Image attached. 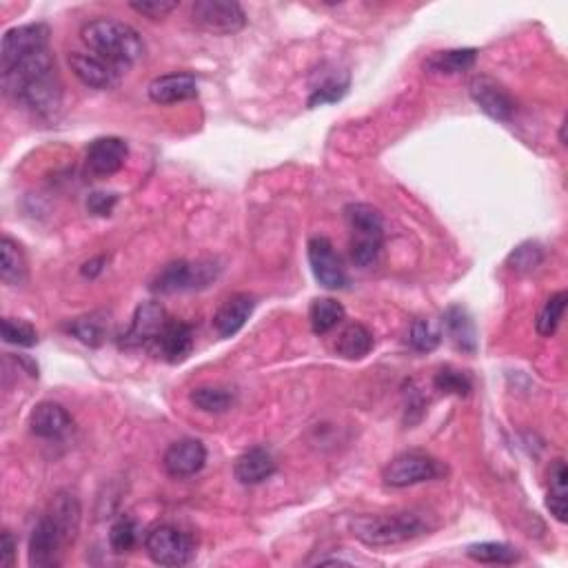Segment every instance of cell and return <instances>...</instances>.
<instances>
[{
  "label": "cell",
  "mask_w": 568,
  "mask_h": 568,
  "mask_svg": "<svg viewBox=\"0 0 568 568\" xmlns=\"http://www.w3.org/2000/svg\"><path fill=\"white\" fill-rule=\"evenodd\" d=\"M0 78L5 94L38 116H54L63 103V83L49 47L0 65Z\"/></svg>",
  "instance_id": "6da1fadb"
},
{
  "label": "cell",
  "mask_w": 568,
  "mask_h": 568,
  "mask_svg": "<svg viewBox=\"0 0 568 568\" xmlns=\"http://www.w3.org/2000/svg\"><path fill=\"white\" fill-rule=\"evenodd\" d=\"M80 38L89 52L107 60L120 74L145 56V43L134 27L116 18H94L80 29Z\"/></svg>",
  "instance_id": "7a4b0ae2"
},
{
  "label": "cell",
  "mask_w": 568,
  "mask_h": 568,
  "mask_svg": "<svg viewBox=\"0 0 568 568\" xmlns=\"http://www.w3.org/2000/svg\"><path fill=\"white\" fill-rule=\"evenodd\" d=\"M349 529L355 540L373 546V549H382V546L411 542L415 537L429 533L433 524L429 522V515L420 511H395L380 515H358L349 522Z\"/></svg>",
  "instance_id": "3957f363"
},
{
  "label": "cell",
  "mask_w": 568,
  "mask_h": 568,
  "mask_svg": "<svg viewBox=\"0 0 568 568\" xmlns=\"http://www.w3.org/2000/svg\"><path fill=\"white\" fill-rule=\"evenodd\" d=\"M344 218L351 229V260L360 269L373 267L384 247L382 213L364 202H355L344 209Z\"/></svg>",
  "instance_id": "277c9868"
},
{
  "label": "cell",
  "mask_w": 568,
  "mask_h": 568,
  "mask_svg": "<svg viewBox=\"0 0 568 568\" xmlns=\"http://www.w3.org/2000/svg\"><path fill=\"white\" fill-rule=\"evenodd\" d=\"M446 469L440 460L431 458V455L420 451L400 453L398 458H393L382 471V480L391 489H409L415 484L433 482L442 478Z\"/></svg>",
  "instance_id": "5b68a950"
},
{
  "label": "cell",
  "mask_w": 568,
  "mask_h": 568,
  "mask_svg": "<svg viewBox=\"0 0 568 568\" xmlns=\"http://www.w3.org/2000/svg\"><path fill=\"white\" fill-rule=\"evenodd\" d=\"M145 549L151 562L158 566H185L196 555V544L191 535L169 524H160L147 533Z\"/></svg>",
  "instance_id": "8992f818"
},
{
  "label": "cell",
  "mask_w": 568,
  "mask_h": 568,
  "mask_svg": "<svg viewBox=\"0 0 568 568\" xmlns=\"http://www.w3.org/2000/svg\"><path fill=\"white\" fill-rule=\"evenodd\" d=\"M216 265L213 262H196L191 265L187 260H176L158 271V276L151 280V291L160 296H174L180 291H191L198 287H207V282L216 278Z\"/></svg>",
  "instance_id": "52a82bcc"
},
{
  "label": "cell",
  "mask_w": 568,
  "mask_h": 568,
  "mask_svg": "<svg viewBox=\"0 0 568 568\" xmlns=\"http://www.w3.org/2000/svg\"><path fill=\"white\" fill-rule=\"evenodd\" d=\"M191 20L202 32L227 36L240 32L247 25V14L233 0H198L191 7Z\"/></svg>",
  "instance_id": "ba28073f"
},
{
  "label": "cell",
  "mask_w": 568,
  "mask_h": 568,
  "mask_svg": "<svg viewBox=\"0 0 568 568\" xmlns=\"http://www.w3.org/2000/svg\"><path fill=\"white\" fill-rule=\"evenodd\" d=\"M67 544H71V540L67 537V533L60 529V524L54 520L52 515H45L40 520L32 537H29V566L32 568H52L60 562V553Z\"/></svg>",
  "instance_id": "9c48e42d"
},
{
  "label": "cell",
  "mask_w": 568,
  "mask_h": 568,
  "mask_svg": "<svg viewBox=\"0 0 568 568\" xmlns=\"http://www.w3.org/2000/svg\"><path fill=\"white\" fill-rule=\"evenodd\" d=\"M307 256H309L313 278L318 280L320 287L329 289V291H338V289L347 287L349 284L347 271H344L342 262L336 256V249H333L329 238H324V236L311 238L307 245Z\"/></svg>",
  "instance_id": "30bf717a"
},
{
  "label": "cell",
  "mask_w": 568,
  "mask_h": 568,
  "mask_svg": "<svg viewBox=\"0 0 568 568\" xmlns=\"http://www.w3.org/2000/svg\"><path fill=\"white\" fill-rule=\"evenodd\" d=\"M473 103L478 105L486 116L500 123H509L515 116V100L497 80L489 76H475L469 85Z\"/></svg>",
  "instance_id": "8fae6325"
},
{
  "label": "cell",
  "mask_w": 568,
  "mask_h": 568,
  "mask_svg": "<svg viewBox=\"0 0 568 568\" xmlns=\"http://www.w3.org/2000/svg\"><path fill=\"white\" fill-rule=\"evenodd\" d=\"M49 47V27L43 23L20 25L9 29L0 45V65L14 63V60L29 56L40 49Z\"/></svg>",
  "instance_id": "7c38bea8"
},
{
  "label": "cell",
  "mask_w": 568,
  "mask_h": 568,
  "mask_svg": "<svg viewBox=\"0 0 568 568\" xmlns=\"http://www.w3.org/2000/svg\"><path fill=\"white\" fill-rule=\"evenodd\" d=\"M167 322H169L167 311L160 302L156 300L142 302L134 313L131 327L123 336V344L125 347H147V344H154Z\"/></svg>",
  "instance_id": "4fadbf2b"
},
{
  "label": "cell",
  "mask_w": 568,
  "mask_h": 568,
  "mask_svg": "<svg viewBox=\"0 0 568 568\" xmlns=\"http://www.w3.org/2000/svg\"><path fill=\"white\" fill-rule=\"evenodd\" d=\"M207 464V449L205 444L194 438L178 440L165 451L162 466L171 478H194L196 473L205 469Z\"/></svg>",
  "instance_id": "5bb4252c"
},
{
  "label": "cell",
  "mask_w": 568,
  "mask_h": 568,
  "mask_svg": "<svg viewBox=\"0 0 568 568\" xmlns=\"http://www.w3.org/2000/svg\"><path fill=\"white\" fill-rule=\"evenodd\" d=\"M129 156V147L123 138L107 136L98 138L87 149V169L96 176L118 174L125 167Z\"/></svg>",
  "instance_id": "9a60e30c"
},
{
  "label": "cell",
  "mask_w": 568,
  "mask_h": 568,
  "mask_svg": "<svg viewBox=\"0 0 568 568\" xmlns=\"http://www.w3.org/2000/svg\"><path fill=\"white\" fill-rule=\"evenodd\" d=\"M147 94L156 105L185 103V100L198 96V78L194 74H189V71H176V74L158 76L149 83Z\"/></svg>",
  "instance_id": "2e32d148"
},
{
  "label": "cell",
  "mask_w": 568,
  "mask_h": 568,
  "mask_svg": "<svg viewBox=\"0 0 568 568\" xmlns=\"http://www.w3.org/2000/svg\"><path fill=\"white\" fill-rule=\"evenodd\" d=\"M69 67L80 83L91 89H114L120 83V71L94 54H69Z\"/></svg>",
  "instance_id": "e0dca14e"
},
{
  "label": "cell",
  "mask_w": 568,
  "mask_h": 568,
  "mask_svg": "<svg viewBox=\"0 0 568 568\" xmlns=\"http://www.w3.org/2000/svg\"><path fill=\"white\" fill-rule=\"evenodd\" d=\"M160 358L169 364L185 362L194 351V329L185 322L169 320L154 342Z\"/></svg>",
  "instance_id": "ac0fdd59"
},
{
  "label": "cell",
  "mask_w": 568,
  "mask_h": 568,
  "mask_svg": "<svg viewBox=\"0 0 568 568\" xmlns=\"http://www.w3.org/2000/svg\"><path fill=\"white\" fill-rule=\"evenodd\" d=\"M253 309H256V298H253L251 293H236V296L222 302V307L216 311V316H213V329H216L220 338H233L245 327Z\"/></svg>",
  "instance_id": "d6986e66"
},
{
  "label": "cell",
  "mask_w": 568,
  "mask_h": 568,
  "mask_svg": "<svg viewBox=\"0 0 568 568\" xmlns=\"http://www.w3.org/2000/svg\"><path fill=\"white\" fill-rule=\"evenodd\" d=\"M316 78H318L316 83H311V96H309L311 109L338 103V100L347 96L351 85L347 71H340L338 67H322L316 71Z\"/></svg>",
  "instance_id": "ffe728a7"
},
{
  "label": "cell",
  "mask_w": 568,
  "mask_h": 568,
  "mask_svg": "<svg viewBox=\"0 0 568 568\" xmlns=\"http://www.w3.org/2000/svg\"><path fill=\"white\" fill-rule=\"evenodd\" d=\"M273 473H276V460H273V455L267 449H262V446H253V449L242 453L236 464H233V475L245 486L267 482Z\"/></svg>",
  "instance_id": "44dd1931"
},
{
  "label": "cell",
  "mask_w": 568,
  "mask_h": 568,
  "mask_svg": "<svg viewBox=\"0 0 568 568\" xmlns=\"http://www.w3.org/2000/svg\"><path fill=\"white\" fill-rule=\"evenodd\" d=\"M29 426H32V433L38 435V438L56 440L63 438V435L71 429V415L67 413L63 404L40 402L32 411Z\"/></svg>",
  "instance_id": "7402d4cb"
},
{
  "label": "cell",
  "mask_w": 568,
  "mask_h": 568,
  "mask_svg": "<svg viewBox=\"0 0 568 568\" xmlns=\"http://www.w3.org/2000/svg\"><path fill=\"white\" fill-rule=\"evenodd\" d=\"M442 327L446 336L455 344V349L464 353L478 351V331H475V322L469 316V311L462 307H449L444 311Z\"/></svg>",
  "instance_id": "603a6c76"
},
{
  "label": "cell",
  "mask_w": 568,
  "mask_h": 568,
  "mask_svg": "<svg viewBox=\"0 0 568 568\" xmlns=\"http://www.w3.org/2000/svg\"><path fill=\"white\" fill-rule=\"evenodd\" d=\"M475 60H478V49H449V52H435L426 58L424 69L429 74L455 76L469 71L475 65Z\"/></svg>",
  "instance_id": "cb8c5ba5"
},
{
  "label": "cell",
  "mask_w": 568,
  "mask_h": 568,
  "mask_svg": "<svg viewBox=\"0 0 568 568\" xmlns=\"http://www.w3.org/2000/svg\"><path fill=\"white\" fill-rule=\"evenodd\" d=\"M546 509L551 511V515L560 524L568 520V471H566L564 460H555L551 466Z\"/></svg>",
  "instance_id": "d4e9b609"
},
{
  "label": "cell",
  "mask_w": 568,
  "mask_h": 568,
  "mask_svg": "<svg viewBox=\"0 0 568 568\" xmlns=\"http://www.w3.org/2000/svg\"><path fill=\"white\" fill-rule=\"evenodd\" d=\"M373 344H375L373 333L364 327V324L355 322V324H349V327L338 336L336 351L344 360H362L371 353Z\"/></svg>",
  "instance_id": "484cf974"
},
{
  "label": "cell",
  "mask_w": 568,
  "mask_h": 568,
  "mask_svg": "<svg viewBox=\"0 0 568 568\" xmlns=\"http://www.w3.org/2000/svg\"><path fill=\"white\" fill-rule=\"evenodd\" d=\"M0 278L5 284H12V287H18V284L27 280V260L23 251L7 236L0 242Z\"/></svg>",
  "instance_id": "4316f807"
},
{
  "label": "cell",
  "mask_w": 568,
  "mask_h": 568,
  "mask_svg": "<svg viewBox=\"0 0 568 568\" xmlns=\"http://www.w3.org/2000/svg\"><path fill=\"white\" fill-rule=\"evenodd\" d=\"M347 316L342 304L333 298H318L311 302L309 309V322L316 336H324L338 327V324Z\"/></svg>",
  "instance_id": "83f0119b"
},
{
  "label": "cell",
  "mask_w": 568,
  "mask_h": 568,
  "mask_svg": "<svg viewBox=\"0 0 568 568\" xmlns=\"http://www.w3.org/2000/svg\"><path fill=\"white\" fill-rule=\"evenodd\" d=\"M80 502L76 495L71 493H58L52 502V509H49V515L60 524V529L67 533V537L71 542L76 540L78 529H80Z\"/></svg>",
  "instance_id": "f1b7e54d"
},
{
  "label": "cell",
  "mask_w": 568,
  "mask_h": 568,
  "mask_svg": "<svg viewBox=\"0 0 568 568\" xmlns=\"http://www.w3.org/2000/svg\"><path fill=\"white\" fill-rule=\"evenodd\" d=\"M466 555L480 564H515L520 560V551L504 542H480L471 544Z\"/></svg>",
  "instance_id": "f546056e"
},
{
  "label": "cell",
  "mask_w": 568,
  "mask_h": 568,
  "mask_svg": "<svg viewBox=\"0 0 568 568\" xmlns=\"http://www.w3.org/2000/svg\"><path fill=\"white\" fill-rule=\"evenodd\" d=\"M566 302H568L566 291H557L544 302V307L540 309V313H537V320H535V329L540 336L551 338L557 331V327H560V322L564 318Z\"/></svg>",
  "instance_id": "4dcf8cb0"
},
{
  "label": "cell",
  "mask_w": 568,
  "mask_h": 568,
  "mask_svg": "<svg viewBox=\"0 0 568 568\" xmlns=\"http://www.w3.org/2000/svg\"><path fill=\"white\" fill-rule=\"evenodd\" d=\"M189 400L196 409L205 411V413H227L233 404V395L227 389L205 384V387H198L191 391Z\"/></svg>",
  "instance_id": "1f68e13d"
},
{
  "label": "cell",
  "mask_w": 568,
  "mask_h": 568,
  "mask_svg": "<svg viewBox=\"0 0 568 568\" xmlns=\"http://www.w3.org/2000/svg\"><path fill=\"white\" fill-rule=\"evenodd\" d=\"M409 342L415 351L431 353L440 347L442 333L431 320H415L409 333Z\"/></svg>",
  "instance_id": "d6a6232c"
},
{
  "label": "cell",
  "mask_w": 568,
  "mask_h": 568,
  "mask_svg": "<svg viewBox=\"0 0 568 568\" xmlns=\"http://www.w3.org/2000/svg\"><path fill=\"white\" fill-rule=\"evenodd\" d=\"M138 542V529L131 517H120L109 531V546L114 553H129Z\"/></svg>",
  "instance_id": "836d02e7"
},
{
  "label": "cell",
  "mask_w": 568,
  "mask_h": 568,
  "mask_svg": "<svg viewBox=\"0 0 568 568\" xmlns=\"http://www.w3.org/2000/svg\"><path fill=\"white\" fill-rule=\"evenodd\" d=\"M3 340L7 344H16V347H36L38 344V331L25 320L3 318Z\"/></svg>",
  "instance_id": "e575fe53"
},
{
  "label": "cell",
  "mask_w": 568,
  "mask_h": 568,
  "mask_svg": "<svg viewBox=\"0 0 568 568\" xmlns=\"http://www.w3.org/2000/svg\"><path fill=\"white\" fill-rule=\"evenodd\" d=\"M433 384H435V389L442 393H449V395H469L473 389L469 375L453 367H444L435 373Z\"/></svg>",
  "instance_id": "d590c367"
},
{
  "label": "cell",
  "mask_w": 568,
  "mask_h": 568,
  "mask_svg": "<svg viewBox=\"0 0 568 568\" xmlns=\"http://www.w3.org/2000/svg\"><path fill=\"white\" fill-rule=\"evenodd\" d=\"M69 331L74 333V336L89 344V347H98L100 342L105 340V329H103V322L96 320L94 316L91 318H78L69 324Z\"/></svg>",
  "instance_id": "8d00e7d4"
},
{
  "label": "cell",
  "mask_w": 568,
  "mask_h": 568,
  "mask_svg": "<svg viewBox=\"0 0 568 568\" xmlns=\"http://www.w3.org/2000/svg\"><path fill=\"white\" fill-rule=\"evenodd\" d=\"M544 258L542 247L537 242H524L509 256V265L515 271H533Z\"/></svg>",
  "instance_id": "74e56055"
},
{
  "label": "cell",
  "mask_w": 568,
  "mask_h": 568,
  "mask_svg": "<svg viewBox=\"0 0 568 568\" xmlns=\"http://www.w3.org/2000/svg\"><path fill=\"white\" fill-rule=\"evenodd\" d=\"M129 7L140 16L160 20L167 18L174 9H178V3L176 0H140V3H129Z\"/></svg>",
  "instance_id": "f35d334b"
},
{
  "label": "cell",
  "mask_w": 568,
  "mask_h": 568,
  "mask_svg": "<svg viewBox=\"0 0 568 568\" xmlns=\"http://www.w3.org/2000/svg\"><path fill=\"white\" fill-rule=\"evenodd\" d=\"M116 202L118 198L114 194H91L87 207L91 213H96V216H109Z\"/></svg>",
  "instance_id": "ab89813d"
},
{
  "label": "cell",
  "mask_w": 568,
  "mask_h": 568,
  "mask_svg": "<svg viewBox=\"0 0 568 568\" xmlns=\"http://www.w3.org/2000/svg\"><path fill=\"white\" fill-rule=\"evenodd\" d=\"M14 557H16L14 535L9 531H3V546H0V566H3V568L14 566Z\"/></svg>",
  "instance_id": "60d3db41"
},
{
  "label": "cell",
  "mask_w": 568,
  "mask_h": 568,
  "mask_svg": "<svg viewBox=\"0 0 568 568\" xmlns=\"http://www.w3.org/2000/svg\"><path fill=\"white\" fill-rule=\"evenodd\" d=\"M100 265H105V258H96V260L85 262V265H83V276H87V278L98 276V273L103 271V267H100Z\"/></svg>",
  "instance_id": "b9f144b4"
},
{
  "label": "cell",
  "mask_w": 568,
  "mask_h": 568,
  "mask_svg": "<svg viewBox=\"0 0 568 568\" xmlns=\"http://www.w3.org/2000/svg\"><path fill=\"white\" fill-rule=\"evenodd\" d=\"M560 142L562 145H566V120L562 123V131H560Z\"/></svg>",
  "instance_id": "7bdbcfd3"
}]
</instances>
